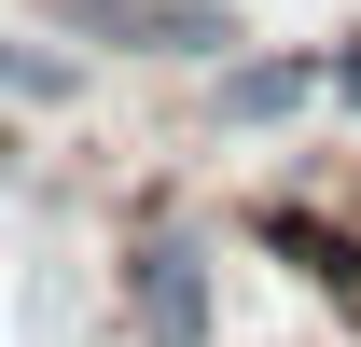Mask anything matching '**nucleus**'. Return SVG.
Wrapping results in <instances>:
<instances>
[{
	"label": "nucleus",
	"mask_w": 361,
	"mask_h": 347,
	"mask_svg": "<svg viewBox=\"0 0 361 347\" xmlns=\"http://www.w3.org/2000/svg\"><path fill=\"white\" fill-rule=\"evenodd\" d=\"M56 28L126 42V56H223V42H236L223 0H56Z\"/></svg>",
	"instance_id": "nucleus-1"
},
{
	"label": "nucleus",
	"mask_w": 361,
	"mask_h": 347,
	"mask_svg": "<svg viewBox=\"0 0 361 347\" xmlns=\"http://www.w3.org/2000/svg\"><path fill=\"white\" fill-rule=\"evenodd\" d=\"M126 292H139V334H153V347H209V250H195L180 222H153V236H139Z\"/></svg>",
	"instance_id": "nucleus-2"
},
{
	"label": "nucleus",
	"mask_w": 361,
	"mask_h": 347,
	"mask_svg": "<svg viewBox=\"0 0 361 347\" xmlns=\"http://www.w3.org/2000/svg\"><path fill=\"white\" fill-rule=\"evenodd\" d=\"M319 84H334L319 56H250V70H223V126H278V111H306Z\"/></svg>",
	"instance_id": "nucleus-3"
},
{
	"label": "nucleus",
	"mask_w": 361,
	"mask_h": 347,
	"mask_svg": "<svg viewBox=\"0 0 361 347\" xmlns=\"http://www.w3.org/2000/svg\"><path fill=\"white\" fill-rule=\"evenodd\" d=\"M0 97H70V56H28V42H0Z\"/></svg>",
	"instance_id": "nucleus-4"
},
{
	"label": "nucleus",
	"mask_w": 361,
	"mask_h": 347,
	"mask_svg": "<svg viewBox=\"0 0 361 347\" xmlns=\"http://www.w3.org/2000/svg\"><path fill=\"white\" fill-rule=\"evenodd\" d=\"M334 97H348V111H361V42H348V56H334Z\"/></svg>",
	"instance_id": "nucleus-5"
}]
</instances>
